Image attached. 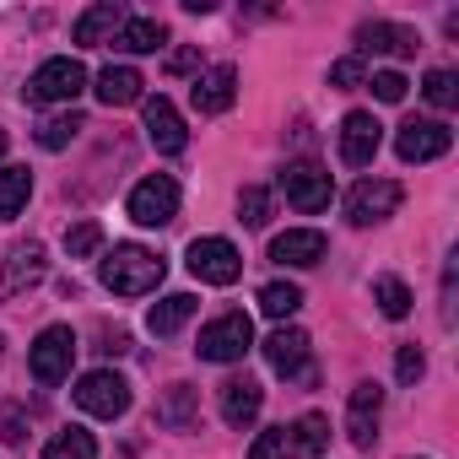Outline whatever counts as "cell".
Here are the masks:
<instances>
[{"label":"cell","instance_id":"14","mask_svg":"<svg viewBox=\"0 0 459 459\" xmlns=\"http://www.w3.org/2000/svg\"><path fill=\"white\" fill-rule=\"evenodd\" d=\"M125 22H130V12L119 6V0H98V6H87V12L76 17V28H71V39H76L82 49H98V44H114Z\"/></svg>","mask_w":459,"mask_h":459},{"label":"cell","instance_id":"3","mask_svg":"<svg viewBox=\"0 0 459 459\" xmlns=\"http://www.w3.org/2000/svg\"><path fill=\"white\" fill-rule=\"evenodd\" d=\"M71 362H76V335H71L65 325H49V330L33 341V351H28V368H33V378H39L44 389L65 384V378H71Z\"/></svg>","mask_w":459,"mask_h":459},{"label":"cell","instance_id":"24","mask_svg":"<svg viewBox=\"0 0 459 459\" xmlns=\"http://www.w3.org/2000/svg\"><path fill=\"white\" fill-rule=\"evenodd\" d=\"M195 416H200V389H189V384H173V389H168V400L157 405V421H162V427H173V432L195 427Z\"/></svg>","mask_w":459,"mask_h":459},{"label":"cell","instance_id":"10","mask_svg":"<svg viewBox=\"0 0 459 459\" xmlns=\"http://www.w3.org/2000/svg\"><path fill=\"white\" fill-rule=\"evenodd\" d=\"M448 146H454V130H448L443 119H405L400 135H394L400 162H432V157H443Z\"/></svg>","mask_w":459,"mask_h":459},{"label":"cell","instance_id":"1","mask_svg":"<svg viewBox=\"0 0 459 459\" xmlns=\"http://www.w3.org/2000/svg\"><path fill=\"white\" fill-rule=\"evenodd\" d=\"M162 276H168V265L141 244H114V255L103 260V287L119 298H146L162 287Z\"/></svg>","mask_w":459,"mask_h":459},{"label":"cell","instance_id":"17","mask_svg":"<svg viewBox=\"0 0 459 459\" xmlns=\"http://www.w3.org/2000/svg\"><path fill=\"white\" fill-rule=\"evenodd\" d=\"M146 141L157 152H168V157L189 146V130H184V119H178V108L168 98H146Z\"/></svg>","mask_w":459,"mask_h":459},{"label":"cell","instance_id":"18","mask_svg":"<svg viewBox=\"0 0 459 459\" xmlns=\"http://www.w3.org/2000/svg\"><path fill=\"white\" fill-rule=\"evenodd\" d=\"M260 405H265V389H260L249 373L221 384V421H227V427H249V421L260 416Z\"/></svg>","mask_w":459,"mask_h":459},{"label":"cell","instance_id":"19","mask_svg":"<svg viewBox=\"0 0 459 459\" xmlns=\"http://www.w3.org/2000/svg\"><path fill=\"white\" fill-rule=\"evenodd\" d=\"M416 28H400V22H362L357 28V49L362 55H416Z\"/></svg>","mask_w":459,"mask_h":459},{"label":"cell","instance_id":"13","mask_svg":"<svg viewBox=\"0 0 459 459\" xmlns=\"http://www.w3.org/2000/svg\"><path fill=\"white\" fill-rule=\"evenodd\" d=\"M378 141H384V125L373 119V114H346L341 119V162L346 168H368L373 157H378Z\"/></svg>","mask_w":459,"mask_h":459},{"label":"cell","instance_id":"27","mask_svg":"<svg viewBox=\"0 0 459 459\" xmlns=\"http://www.w3.org/2000/svg\"><path fill=\"white\" fill-rule=\"evenodd\" d=\"M260 308H265L276 325H287V319L303 308V287H292V281H271V287L260 292Z\"/></svg>","mask_w":459,"mask_h":459},{"label":"cell","instance_id":"39","mask_svg":"<svg viewBox=\"0 0 459 459\" xmlns=\"http://www.w3.org/2000/svg\"><path fill=\"white\" fill-rule=\"evenodd\" d=\"M0 157H6V130H0Z\"/></svg>","mask_w":459,"mask_h":459},{"label":"cell","instance_id":"29","mask_svg":"<svg viewBox=\"0 0 459 459\" xmlns=\"http://www.w3.org/2000/svg\"><path fill=\"white\" fill-rule=\"evenodd\" d=\"M287 437H292V454H319L330 443V421L325 416H303V421L287 427Z\"/></svg>","mask_w":459,"mask_h":459},{"label":"cell","instance_id":"36","mask_svg":"<svg viewBox=\"0 0 459 459\" xmlns=\"http://www.w3.org/2000/svg\"><path fill=\"white\" fill-rule=\"evenodd\" d=\"M421 373H427V357H421L416 346H400V351H394V378H400V384H416Z\"/></svg>","mask_w":459,"mask_h":459},{"label":"cell","instance_id":"22","mask_svg":"<svg viewBox=\"0 0 459 459\" xmlns=\"http://www.w3.org/2000/svg\"><path fill=\"white\" fill-rule=\"evenodd\" d=\"M195 292H173V298H162V303H152V314H146V330L152 335H178L189 319H195Z\"/></svg>","mask_w":459,"mask_h":459},{"label":"cell","instance_id":"15","mask_svg":"<svg viewBox=\"0 0 459 459\" xmlns=\"http://www.w3.org/2000/svg\"><path fill=\"white\" fill-rule=\"evenodd\" d=\"M189 98H195L200 114H227V108H233V98H238V71H233V65H211V71H200L195 87H189Z\"/></svg>","mask_w":459,"mask_h":459},{"label":"cell","instance_id":"5","mask_svg":"<svg viewBox=\"0 0 459 459\" xmlns=\"http://www.w3.org/2000/svg\"><path fill=\"white\" fill-rule=\"evenodd\" d=\"M189 271L205 281V287H233L244 276V255L227 244V238H195L189 244Z\"/></svg>","mask_w":459,"mask_h":459},{"label":"cell","instance_id":"37","mask_svg":"<svg viewBox=\"0 0 459 459\" xmlns=\"http://www.w3.org/2000/svg\"><path fill=\"white\" fill-rule=\"evenodd\" d=\"M362 82V55H346L330 65V87H357Z\"/></svg>","mask_w":459,"mask_h":459},{"label":"cell","instance_id":"6","mask_svg":"<svg viewBox=\"0 0 459 459\" xmlns=\"http://www.w3.org/2000/svg\"><path fill=\"white\" fill-rule=\"evenodd\" d=\"M178 216V184L168 178V173H152V178H141L135 189H130V221H141V227H168Z\"/></svg>","mask_w":459,"mask_h":459},{"label":"cell","instance_id":"11","mask_svg":"<svg viewBox=\"0 0 459 459\" xmlns=\"http://www.w3.org/2000/svg\"><path fill=\"white\" fill-rule=\"evenodd\" d=\"M400 211V184L394 178H362L351 195H346V216L357 221V227H373V221H384V216H394Z\"/></svg>","mask_w":459,"mask_h":459},{"label":"cell","instance_id":"28","mask_svg":"<svg viewBox=\"0 0 459 459\" xmlns=\"http://www.w3.org/2000/svg\"><path fill=\"white\" fill-rule=\"evenodd\" d=\"M373 303H378L389 319H405V314H411V287H405L400 276H378V281H373Z\"/></svg>","mask_w":459,"mask_h":459},{"label":"cell","instance_id":"34","mask_svg":"<svg viewBox=\"0 0 459 459\" xmlns=\"http://www.w3.org/2000/svg\"><path fill=\"white\" fill-rule=\"evenodd\" d=\"M287 454H292L287 427H265V432L255 437V448H249V459H287Z\"/></svg>","mask_w":459,"mask_h":459},{"label":"cell","instance_id":"16","mask_svg":"<svg viewBox=\"0 0 459 459\" xmlns=\"http://www.w3.org/2000/svg\"><path fill=\"white\" fill-rule=\"evenodd\" d=\"M325 233L319 227H292V233H281V238H271V260L276 265H298V271H308V265H319L325 260Z\"/></svg>","mask_w":459,"mask_h":459},{"label":"cell","instance_id":"35","mask_svg":"<svg viewBox=\"0 0 459 459\" xmlns=\"http://www.w3.org/2000/svg\"><path fill=\"white\" fill-rule=\"evenodd\" d=\"M368 87H373V98H378V103H400V98H405V87H411V82H405V76H400V71H378V76H373V82H368Z\"/></svg>","mask_w":459,"mask_h":459},{"label":"cell","instance_id":"12","mask_svg":"<svg viewBox=\"0 0 459 459\" xmlns=\"http://www.w3.org/2000/svg\"><path fill=\"white\" fill-rule=\"evenodd\" d=\"M378 411H384V389L378 384H357L346 400V437L368 454L378 443Z\"/></svg>","mask_w":459,"mask_h":459},{"label":"cell","instance_id":"21","mask_svg":"<svg viewBox=\"0 0 459 459\" xmlns=\"http://www.w3.org/2000/svg\"><path fill=\"white\" fill-rule=\"evenodd\" d=\"M141 71L135 65H108V71H98V82H92V92H98V103L103 108H125V103H141Z\"/></svg>","mask_w":459,"mask_h":459},{"label":"cell","instance_id":"26","mask_svg":"<svg viewBox=\"0 0 459 459\" xmlns=\"http://www.w3.org/2000/svg\"><path fill=\"white\" fill-rule=\"evenodd\" d=\"M44 459H98V443H92V432H87V427H65V432H55V437H49Z\"/></svg>","mask_w":459,"mask_h":459},{"label":"cell","instance_id":"25","mask_svg":"<svg viewBox=\"0 0 459 459\" xmlns=\"http://www.w3.org/2000/svg\"><path fill=\"white\" fill-rule=\"evenodd\" d=\"M33 195V173L28 168H0V221H12Z\"/></svg>","mask_w":459,"mask_h":459},{"label":"cell","instance_id":"20","mask_svg":"<svg viewBox=\"0 0 459 459\" xmlns=\"http://www.w3.org/2000/svg\"><path fill=\"white\" fill-rule=\"evenodd\" d=\"M44 281V244H17L6 260V276H0V298H17L22 287Z\"/></svg>","mask_w":459,"mask_h":459},{"label":"cell","instance_id":"23","mask_svg":"<svg viewBox=\"0 0 459 459\" xmlns=\"http://www.w3.org/2000/svg\"><path fill=\"white\" fill-rule=\"evenodd\" d=\"M168 44V28L157 22V17H130L125 28H119V39H114V49H125V55H152V49H162Z\"/></svg>","mask_w":459,"mask_h":459},{"label":"cell","instance_id":"4","mask_svg":"<svg viewBox=\"0 0 459 459\" xmlns=\"http://www.w3.org/2000/svg\"><path fill=\"white\" fill-rule=\"evenodd\" d=\"M255 346V325H249V314H221V319H211L205 330H200V357L205 362H244V351Z\"/></svg>","mask_w":459,"mask_h":459},{"label":"cell","instance_id":"38","mask_svg":"<svg viewBox=\"0 0 459 459\" xmlns=\"http://www.w3.org/2000/svg\"><path fill=\"white\" fill-rule=\"evenodd\" d=\"M195 65H200V55H195V49H178V55L168 60V71H173V76H184V71H195Z\"/></svg>","mask_w":459,"mask_h":459},{"label":"cell","instance_id":"9","mask_svg":"<svg viewBox=\"0 0 459 459\" xmlns=\"http://www.w3.org/2000/svg\"><path fill=\"white\" fill-rule=\"evenodd\" d=\"M265 362L281 373V378H303V384H314V362H308V335L298 330V325H276L271 335H265Z\"/></svg>","mask_w":459,"mask_h":459},{"label":"cell","instance_id":"32","mask_svg":"<svg viewBox=\"0 0 459 459\" xmlns=\"http://www.w3.org/2000/svg\"><path fill=\"white\" fill-rule=\"evenodd\" d=\"M421 92H427L432 108H454V103H459V82H454V71H427V76H421Z\"/></svg>","mask_w":459,"mask_h":459},{"label":"cell","instance_id":"2","mask_svg":"<svg viewBox=\"0 0 459 459\" xmlns=\"http://www.w3.org/2000/svg\"><path fill=\"white\" fill-rule=\"evenodd\" d=\"M82 87H87V65L71 60V55H55L28 76L22 98L28 103H71V98H82Z\"/></svg>","mask_w":459,"mask_h":459},{"label":"cell","instance_id":"7","mask_svg":"<svg viewBox=\"0 0 459 459\" xmlns=\"http://www.w3.org/2000/svg\"><path fill=\"white\" fill-rule=\"evenodd\" d=\"M76 405H82L87 416L114 421V416H125V411H130V384H125L114 368H98V373H87V378L76 384Z\"/></svg>","mask_w":459,"mask_h":459},{"label":"cell","instance_id":"31","mask_svg":"<svg viewBox=\"0 0 459 459\" xmlns=\"http://www.w3.org/2000/svg\"><path fill=\"white\" fill-rule=\"evenodd\" d=\"M103 249V227L98 221H76L71 233H65V255L71 260H87V255H98Z\"/></svg>","mask_w":459,"mask_h":459},{"label":"cell","instance_id":"8","mask_svg":"<svg viewBox=\"0 0 459 459\" xmlns=\"http://www.w3.org/2000/svg\"><path fill=\"white\" fill-rule=\"evenodd\" d=\"M281 189H287V200L298 205V211H325L330 205V195H335V178L319 168V162H287L281 168Z\"/></svg>","mask_w":459,"mask_h":459},{"label":"cell","instance_id":"30","mask_svg":"<svg viewBox=\"0 0 459 459\" xmlns=\"http://www.w3.org/2000/svg\"><path fill=\"white\" fill-rule=\"evenodd\" d=\"M82 130H87V125H82V114H60V119L39 125V146H44V152H60V146H71Z\"/></svg>","mask_w":459,"mask_h":459},{"label":"cell","instance_id":"33","mask_svg":"<svg viewBox=\"0 0 459 459\" xmlns=\"http://www.w3.org/2000/svg\"><path fill=\"white\" fill-rule=\"evenodd\" d=\"M265 216H271V195H265L260 184H249V189L238 195V221H244V227H265Z\"/></svg>","mask_w":459,"mask_h":459}]
</instances>
